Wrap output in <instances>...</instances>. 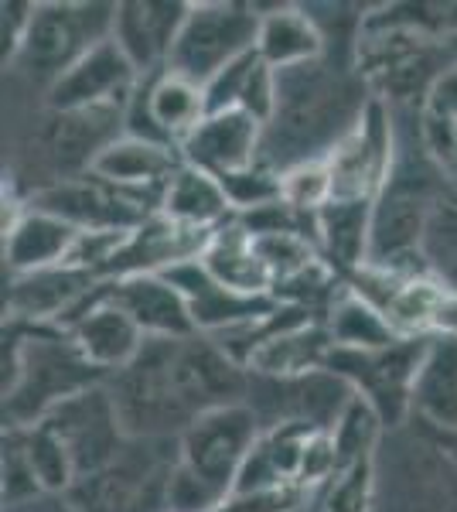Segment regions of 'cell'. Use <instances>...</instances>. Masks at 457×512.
I'll return each instance as SVG.
<instances>
[{"label":"cell","instance_id":"5bb4252c","mask_svg":"<svg viewBox=\"0 0 457 512\" xmlns=\"http://www.w3.org/2000/svg\"><path fill=\"white\" fill-rule=\"evenodd\" d=\"M174 383L185 410L198 420L209 410L246 403L249 369L239 366L215 338L191 335L174 345Z\"/></svg>","mask_w":457,"mask_h":512},{"label":"cell","instance_id":"3957f363","mask_svg":"<svg viewBox=\"0 0 457 512\" xmlns=\"http://www.w3.org/2000/svg\"><path fill=\"white\" fill-rule=\"evenodd\" d=\"M106 379L65 328L4 321V427H35Z\"/></svg>","mask_w":457,"mask_h":512},{"label":"cell","instance_id":"ee69618b","mask_svg":"<svg viewBox=\"0 0 457 512\" xmlns=\"http://www.w3.org/2000/svg\"><path fill=\"white\" fill-rule=\"evenodd\" d=\"M4 512H76V506H72L69 492H65V495L45 492V495H38V499L21 502V506H11V509H4Z\"/></svg>","mask_w":457,"mask_h":512},{"label":"cell","instance_id":"7bdbcfd3","mask_svg":"<svg viewBox=\"0 0 457 512\" xmlns=\"http://www.w3.org/2000/svg\"><path fill=\"white\" fill-rule=\"evenodd\" d=\"M0 38H4V62H14L18 55L24 35H28V24H31V14H35V4L28 0H7L0 4Z\"/></svg>","mask_w":457,"mask_h":512},{"label":"cell","instance_id":"bcb514c9","mask_svg":"<svg viewBox=\"0 0 457 512\" xmlns=\"http://www.w3.org/2000/svg\"><path fill=\"white\" fill-rule=\"evenodd\" d=\"M447 48H451V55H454V62H457V38L447 41Z\"/></svg>","mask_w":457,"mask_h":512},{"label":"cell","instance_id":"484cf974","mask_svg":"<svg viewBox=\"0 0 457 512\" xmlns=\"http://www.w3.org/2000/svg\"><path fill=\"white\" fill-rule=\"evenodd\" d=\"M178 168H181V151L123 134L96 158L93 175L110 181L116 188H127V192L164 195V188H168V181Z\"/></svg>","mask_w":457,"mask_h":512},{"label":"cell","instance_id":"4dcf8cb0","mask_svg":"<svg viewBox=\"0 0 457 512\" xmlns=\"http://www.w3.org/2000/svg\"><path fill=\"white\" fill-rule=\"evenodd\" d=\"M324 325H328L335 349H355V352H376L389 349L400 342L396 328L389 325L386 315L379 308H372L365 297H359L352 287H342L335 294V301L324 311Z\"/></svg>","mask_w":457,"mask_h":512},{"label":"cell","instance_id":"5b68a950","mask_svg":"<svg viewBox=\"0 0 457 512\" xmlns=\"http://www.w3.org/2000/svg\"><path fill=\"white\" fill-rule=\"evenodd\" d=\"M116 4H76V0H41L31 14L14 65L38 82H58L96 45L113 38Z\"/></svg>","mask_w":457,"mask_h":512},{"label":"cell","instance_id":"9a60e30c","mask_svg":"<svg viewBox=\"0 0 457 512\" xmlns=\"http://www.w3.org/2000/svg\"><path fill=\"white\" fill-rule=\"evenodd\" d=\"M99 277L82 267H48L35 274H11L4 291L7 321H24V325H55L65 328L72 315L93 297Z\"/></svg>","mask_w":457,"mask_h":512},{"label":"cell","instance_id":"83f0119b","mask_svg":"<svg viewBox=\"0 0 457 512\" xmlns=\"http://www.w3.org/2000/svg\"><path fill=\"white\" fill-rule=\"evenodd\" d=\"M161 216H168L178 226L215 233L219 226L236 219V212H232L226 188H222L219 178L181 161V168L174 171L168 188H164Z\"/></svg>","mask_w":457,"mask_h":512},{"label":"cell","instance_id":"7c38bea8","mask_svg":"<svg viewBox=\"0 0 457 512\" xmlns=\"http://www.w3.org/2000/svg\"><path fill=\"white\" fill-rule=\"evenodd\" d=\"M41 424L52 427L58 441L65 444L72 468H76V482L103 472L106 465H113L130 441L106 383L96 386V390L79 393L76 400L62 403Z\"/></svg>","mask_w":457,"mask_h":512},{"label":"cell","instance_id":"d590c367","mask_svg":"<svg viewBox=\"0 0 457 512\" xmlns=\"http://www.w3.org/2000/svg\"><path fill=\"white\" fill-rule=\"evenodd\" d=\"M382 420L362 396H355L348 403V410L338 417L335 431H331V441H335V458H338V472L342 468H352L359 461H369L372 451L379 444V434H382Z\"/></svg>","mask_w":457,"mask_h":512},{"label":"cell","instance_id":"7402d4cb","mask_svg":"<svg viewBox=\"0 0 457 512\" xmlns=\"http://www.w3.org/2000/svg\"><path fill=\"white\" fill-rule=\"evenodd\" d=\"M65 332L72 335V342L79 345V352L93 362L96 369H103L106 376L127 369L144 349L147 335L123 315L120 308L99 301L96 291L86 304L72 315V321L65 325Z\"/></svg>","mask_w":457,"mask_h":512},{"label":"cell","instance_id":"cb8c5ba5","mask_svg":"<svg viewBox=\"0 0 457 512\" xmlns=\"http://www.w3.org/2000/svg\"><path fill=\"white\" fill-rule=\"evenodd\" d=\"M260 11V7H256ZM324 38L321 24L311 18L307 7L294 4H273L270 11H260V31H256V55L270 65L273 72H287L297 65L324 59Z\"/></svg>","mask_w":457,"mask_h":512},{"label":"cell","instance_id":"9c48e42d","mask_svg":"<svg viewBox=\"0 0 457 512\" xmlns=\"http://www.w3.org/2000/svg\"><path fill=\"white\" fill-rule=\"evenodd\" d=\"M423 349H427V338H400L396 345L376 352L335 349L324 369L342 376L376 410L382 424L396 427L406 414H413V379H417Z\"/></svg>","mask_w":457,"mask_h":512},{"label":"cell","instance_id":"d6986e66","mask_svg":"<svg viewBox=\"0 0 457 512\" xmlns=\"http://www.w3.org/2000/svg\"><path fill=\"white\" fill-rule=\"evenodd\" d=\"M263 151V123L253 120L243 110L212 113L198 123L181 144V161L198 171L222 178L232 171H243L260 164Z\"/></svg>","mask_w":457,"mask_h":512},{"label":"cell","instance_id":"60d3db41","mask_svg":"<svg viewBox=\"0 0 457 512\" xmlns=\"http://www.w3.org/2000/svg\"><path fill=\"white\" fill-rule=\"evenodd\" d=\"M256 69V52L243 55V59H236L232 65L219 72L215 79L205 82V110L212 113H229V110H239V103H243V93H246V82L253 76Z\"/></svg>","mask_w":457,"mask_h":512},{"label":"cell","instance_id":"ba28073f","mask_svg":"<svg viewBox=\"0 0 457 512\" xmlns=\"http://www.w3.org/2000/svg\"><path fill=\"white\" fill-rule=\"evenodd\" d=\"M161 202L164 195L127 192L89 171V175L58 178L55 185L41 188L31 198V209L52 212L76 226L79 233H134L137 226L161 212Z\"/></svg>","mask_w":457,"mask_h":512},{"label":"cell","instance_id":"e575fe53","mask_svg":"<svg viewBox=\"0 0 457 512\" xmlns=\"http://www.w3.org/2000/svg\"><path fill=\"white\" fill-rule=\"evenodd\" d=\"M14 431H21L24 454H28L31 468H35L41 489L65 495L72 485H76V468H72V458H69V451H65V444L55 437L52 427L35 424V427H14Z\"/></svg>","mask_w":457,"mask_h":512},{"label":"cell","instance_id":"b9f144b4","mask_svg":"<svg viewBox=\"0 0 457 512\" xmlns=\"http://www.w3.org/2000/svg\"><path fill=\"white\" fill-rule=\"evenodd\" d=\"M304 489H263V492H229L212 512H294L304 502Z\"/></svg>","mask_w":457,"mask_h":512},{"label":"cell","instance_id":"8d00e7d4","mask_svg":"<svg viewBox=\"0 0 457 512\" xmlns=\"http://www.w3.org/2000/svg\"><path fill=\"white\" fill-rule=\"evenodd\" d=\"M222 188H226V198L236 216L253 209H263V205H273L284 198V178L277 175L267 164H253V168L232 171V175H222Z\"/></svg>","mask_w":457,"mask_h":512},{"label":"cell","instance_id":"f546056e","mask_svg":"<svg viewBox=\"0 0 457 512\" xmlns=\"http://www.w3.org/2000/svg\"><path fill=\"white\" fill-rule=\"evenodd\" d=\"M202 263L219 284L229 287V291L253 294V297H260V294L273 297L270 270L263 267L253 236L239 226V219H232L226 226L215 229L209 246H205V253H202Z\"/></svg>","mask_w":457,"mask_h":512},{"label":"cell","instance_id":"30bf717a","mask_svg":"<svg viewBox=\"0 0 457 512\" xmlns=\"http://www.w3.org/2000/svg\"><path fill=\"white\" fill-rule=\"evenodd\" d=\"M352 386L342 376L318 369L297 379H267L249 373V393L246 407L253 410L260 420V431L284 424H304L314 431H335L338 417L348 410V403L355 400Z\"/></svg>","mask_w":457,"mask_h":512},{"label":"cell","instance_id":"44dd1931","mask_svg":"<svg viewBox=\"0 0 457 512\" xmlns=\"http://www.w3.org/2000/svg\"><path fill=\"white\" fill-rule=\"evenodd\" d=\"M212 233L202 229H188L171 222L168 216H151L144 226H137L134 233L123 239V246L116 256L106 263L103 280L113 277H134V274H164V270L178 267L185 260H198L209 246Z\"/></svg>","mask_w":457,"mask_h":512},{"label":"cell","instance_id":"ffe728a7","mask_svg":"<svg viewBox=\"0 0 457 512\" xmlns=\"http://www.w3.org/2000/svg\"><path fill=\"white\" fill-rule=\"evenodd\" d=\"M123 110H79V113H52L41 130L45 158L62 178L89 175L99 154L120 140Z\"/></svg>","mask_w":457,"mask_h":512},{"label":"cell","instance_id":"d4e9b609","mask_svg":"<svg viewBox=\"0 0 457 512\" xmlns=\"http://www.w3.org/2000/svg\"><path fill=\"white\" fill-rule=\"evenodd\" d=\"M79 229L52 212L31 209L18 219L11 233H4V263L7 274H35V270L69 263L79 243Z\"/></svg>","mask_w":457,"mask_h":512},{"label":"cell","instance_id":"8992f818","mask_svg":"<svg viewBox=\"0 0 457 512\" xmlns=\"http://www.w3.org/2000/svg\"><path fill=\"white\" fill-rule=\"evenodd\" d=\"M260 11L256 4H232V0H198L188 7L181 35L171 48L168 72L205 86L226 65L256 52Z\"/></svg>","mask_w":457,"mask_h":512},{"label":"cell","instance_id":"8fae6325","mask_svg":"<svg viewBox=\"0 0 457 512\" xmlns=\"http://www.w3.org/2000/svg\"><path fill=\"white\" fill-rule=\"evenodd\" d=\"M396 158V117L389 103L372 96L359 123L328 154L331 198H369L376 202Z\"/></svg>","mask_w":457,"mask_h":512},{"label":"cell","instance_id":"f35d334b","mask_svg":"<svg viewBox=\"0 0 457 512\" xmlns=\"http://www.w3.org/2000/svg\"><path fill=\"white\" fill-rule=\"evenodd\" d=\"M372 485H376L372 458L359 461V465H352V468H342V472H335L331 482L324 485L318 512H369Z\"/></svg>","mask_w":457,"mask_h":512},{"label":"cell","instance_id":"52a82bcc","mask_svg":"<svg viewBox=\"0 0 457 512\" xmlns=\"http://www.w3.org/2000/svg\"><path fill=\"white\" fill-rule=\"evenodd\" d=\"M260 434V420L246 403L209 410L191 420L188 431L178 437V465L222 502L236 489L239 472Z\"/></svg>","mask_w":457,"mask_h":512},{"label":"cell","instance_id":"1f68e13d","mask_svg":"<svg viewBox=\"0 0 457 512\" xmlns=\"http://www.w3.org/2000/svg\"><path fill=\"white\" fill-rule=\"evenodd\" d=\"M362 28H400L413 35L451 41L457 38V0H403V4H382L362 14Z\"/></svg>","mask_w":457,"mask_h":512},{"label":"cell","instance_id":"6da1fadb","mask_svg":"<svg viewBox=\"0 0 457 512\" xmlns=\"http://www.w3.org/2000/svg\"><path fill=\"white\" fill-rule=\"evenodd\" d=\"M372 99L359 72L335 69L328 59L277 72V113L263 127L260 164L277 175L307 161H324L359 123Z\"/></svg>","mask_w":457,"mask_h":512},{"label":"cell","instance_id":"f1b7e54d","mask_svg":"<svg viewBox=\"0 0 457 512\" xmlns=\"http://www.w3.org/2000/svg\"><path fill=\"white\" fill-rule=\"evenodd\" d=\"M331 352H335V338H331L324 318L304 321L297 328H287L277 338H270L260 352L249 359V373L267 376V379H297L307 373H318L328 366Z\"/></svg>","mask_w":457,"mask_h":512},{"label":"cell","instance_id":"7a4b0ae2","mask_svg":"<svg viewBox=\"0 0 457 512\" xmlns=\"http://www.w3.org/2000/svg\"><path fill=\"white\" fill-rule=\"evenodd\" d=\"M396 117V158L386 185L372 209V239L365 267L386 270L396 277H427L423 239L447 171L440 168L423 140L420 113H393Z\"/></svg>","mask_w":457,"mask_h":512},{"label":"cell","instance_id":"ac0fdd59","mask_svg":"<svg viewBox=\"0 0 457 512\" xmlns=\"http://www.w3.org/2000/svg\"><path fill=\"white\" fill-rule=\"evenodd\" d=\"M188 7L191 4H181V0H127V4H116L113 41L134 62L140 76H157V72L168 69L171 48L181 35Z\"/></svg>","mask_w":457,"mask_h":512},{"label":"cell","instance_id":"603a6c76","mask_svg":"<svg viewBox=\"0 0 457 512\" xmlns=\"http://www.w3.org/2000/svg\"><path fill=\"white\" fill-rule=\"evenodd\" d=\"M372 209H376V202H369V198H328L314 216L318 253L345 280L369 263Z\"/></svg>","mask_w":457,"mask_h":512},{"label":"cell","instance_id":"ab89813d","mask_svg":"<svg viewBox=\"0 0 457 512\" xmlns=\"http://www.w3.org/2000/svg\"><path fill=\"white\" fill-rule=\"evenodd\" d=\"M38 495H45V489H41L28 454H24L21 431L4 427V509L31 502V499H38Z\"/></svg>","mask_w":457,"mask_h":512},{"label":"cell","instance_id":"836d02e7","mask_svg":"<svg viewBox=\"0 0 457 512\" xmlns=\"http://www.w3.org/2000/svg\"><path fill=\"white\" fill-rule=\"evenodd\" d=\"M423 260L430 277H437L451 294H457V175H447L434 216H430L427 239H423Z\"/></svg>","mask_w":457,"mask_h":512},{"label":"cell","instance_id":"74e56055","mask_svg":"<svg viewBox=\"0 0 457 512\" xmlns=\"http://www.w3.org/2000/svg\"><path fill=\"white\" fill-rule=\"evenodd\" d=\"M284 202L297 216L314 219L318 209L331 198V175H328V161H307L297 168L284 171Z\"/></svg>","mask_w":457,"mask_h":512},{"label":"cell","instance_id":"4316f807","mask_svg":"<svg viewBox=\"0 0 457 512\" xmlns=\"http://www.w3.org/2000/svg\"><path fill=\"white\" fill-rule=\"evenodd\" d=\"M413 414L444 434H457V338L430 335L413 379Z\"/></svg>","mask_w":457,"mask_h":512},{"label":"cell","instance_id":"4fadbf2b","mask_svg":"<svg viewBox=\"0 0 457 512\" xmlns=\"http://www.w3.org/2000/svg\"><path fill=\"white\" fill-rule=\"evenodd\" d=\"M140 72L123 55L116 41L96 45L86 59H79L62 79L48 86V110L79 113V110H127L140 89Z\"/></svg>","mask_w":457,"mask_h":512},{"label":"cell","instance_id":"e0dca14e","mask_svg":"<svg viewBox=\"0 0 457 512\" xmlns=\"http://www.w3.org/2000/svg\"><path fill=\"white\" fill-rule=\"evenodd\" d=\"M161 277L168 280L171 287H178V294L188 301V311H191V321H195L198 335H219V332H226V328L243 325V321L270 315L280 304L277 297H270V294L253 297V294L229 291L226 284H219V280L205 270L202 256L164 270Z\"/></svg>","mask_w":457,"mask_h":512},{"label":"cell","instance_id":"2e32d148","mask_svg":"<svg viewBox=\"0 0 457 512\" xmlns=\"http://www.w3.org/2000/svg\"><path fill=\"white\" fill-rule=\"evenodd\" d=\"M96 297L120 308L147 338H191L198 335L188 301L161 274H134L99 280Z\"/></svg>","mask_w":457,"mask_h":512},{"label":"cell","instance_id":"d6a6232c","mask_svg":"<svg viewBox=\"0 0 457 512\" xmlns=\"http://www.w3.org/2000/svg\"><path fill=\"white\" fill-rule=\"evenodd\" d=\"M423 140L447 175H457V65L440 76L420 113Z\"/></svg>","mask_w":457,"mask_h":512},{"label":"cell","instance_id":"277c9868","mask_svg":"<svg viewBox=\"0 0 457 512\" xmlns=\"http://www.w3.org/2000/svg\"><path fill=\"white\" fill-rule=\"evenodd\" d=\"M174 345L178 338H147L137 359L106 379L127 437L168 441L185 434L195 420L174 383Z\"/></svg>","mask_w":457,"mask_h":512},{"label":"cell","instance_id":"f6af8a7d","mask_svg":"<svg viewBox=\"0 0 457 512\" xmlns=\"http://www.w3.org/2000/svg\"><path fill=\"white\" fill-rule=\"evenodd\" d=\"M437 332H444V335H454V338H457V294H447V304H444V311H440Z\"/></svg>","mask_w":457,"mask_h":512}]
</instances>
